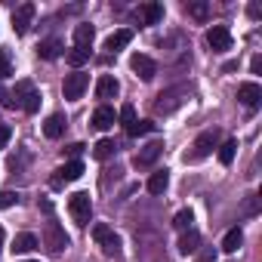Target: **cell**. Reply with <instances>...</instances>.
I'll return each instance as SVG.
<instances>
[{"label": "cell", "instance_id": "cell-1", "mask_svg": "<svg viewBox=\"0 0 262 262\" xmlns=\"http://www.w3.org/2000/svg\"><path fill=\"white\" fill-rule=\"evenodd\" d=\"M7 105H19L22 111L34 114V111L40 108V93L34 90V83H31V80H19V83H16V90L10 93Z\"/></svg>", "mask_w": 262, "mask_h": 262}, {"label": "cell", "instance_id": "cell-2", "mask_svg": "<svg viewBox=\"0 0 262 262\" xmlns=\"http://www.w3.org/2000/svg\"><path fill=\"white\" fill-rule=\"evenodd\" d=\"M216 145H219V129H207V133H201V136L194 139L191 151L185 155V164H198V161H204Z\"/></svg>", "mask_w": 262, "mask_h": 262}, {"label": "cell", "instance_id": "cell-3", "mask_svg": "<svg viewBox=\"0 0 262 262\" xmlns=\"http://www.w3.org/2000/svg\"><path fill=\"white\" fill-rule=\"evenodd\" d=\"M68 213L74 216V222H77V225H86V222H90V216H93L90 194H86V191H77V194H71V198H68Z\"/></svg>", "mask_w": 262, "mask_h": 262}, {"label": "cell", "instance_id": "cell-4", "mask_svg": "<svg viewBox=\"0 0 262 262\" xmlns=\"http://www.w3.org/2000/svg\"><path fill=\"white\" fill-rule=\"evenodd\" d=\"M93 241L102 247L105 256H117V253H120V241H117V234H114L108 225H102V222L93 225Z\"/></svg>", "mask_w": 262, "mask_h": 262}, {"label": "cell", "instance_id": "cell-5", "mask_svg": "<svg viewBox=\"0 0 262 262\" xmlns=\"http://www.w3.org/2000/svg\"><path fill=\"white\" fill-rule=\"evenodd\" d=\"M43 244H47L50 253H62V250L68 247V234H65V228H62L59 222H47V228H43Z\"/></svg>", "mask_w": 262, "mask_h": 262}, {"label": "cell", "instance_id": "cell-6", "mask_svg": "<svg viewBox=\"0 0 262 262\" xmlns=\"http://www.w3.org/2000/svg\"><path fill=\"white\" fill-rule=\"evenodd\" d=\"M86 86H90V77L83 74V71H74V74H68L65 77V83H62V93H65V99H80L83 93H86Z\"/></svg>", "mask_w": 262, "mask_h": 262}, {"label": "cell", "instance_id": "cell-7", "mask_svg": "<svg viewBox=\"0 0 262 262\" xmlns=\"http://www.w3.org/2000/svg\"><path fill=\"white\" fill-rule=\"evenodd\" d=\"M207 43H210L213 53H225V50H231V31L225 25H213L207 31Z\"/></svg>", "mask_w": 262, "mask_h": 262}, {"label": "cell", "instance_id": "cell-8", "mask_svg": "<svg viewBox=\"0 0 262 262\" xmlns=\"http://www.w3.org/2000/svg\"><path fill=\"white\" fill-rule=\"evenodd\" d=\"M80 176H83V164H80V161H68L65 167L56 170V176H53V188H62L65 182H74V179H80Z\"/></svg>", "mask_w": 262, "mask_h": 262}, {"label": "cell", "instance_id": "cell-9", "mask_svg": "<svg viewBox=\"0 0 262 262\" xmlns=\"http://www.w3.org/2000/svg\"><path fill=\"white\" fill-rule=\"evenodd\" d=\"M129 68H133L142 80H155V74H158L155 59H151V56H145V53H136L133 59H129Z\"/></svg>", "mask_w": 262, "mask_h": 262}, {"label": "cell", "instance_id": "cell-10", "mask_svg": "<svg viewBox=\"0 0 262 262\" xmlns=\"http://www.w3.org/2000/svg\"><path fill=\"white\" fill-rule=\"evenodd\" d=\"M164 155V142H148L136 158H133V164L139 167V170H148V167H155V161Z\"/></svg>", "mask_w": 262, "mask_h": 262}, {"label": "cell", "instance_id": "cell-11", "mask_svg": "<svg viewBox=\"0 0 262 262\" xmlns=\"http://www.w3.org/2000/svg\"><path fill=\"white\" fill-rule=\"evenodd\" d=\"M31 19H34V4H22L16 13H13V31L16 34H25L31 28Z\"/></svg>", "mask_w": 262, "mask_h": 262}, {"label": "cell", "instance_id": "cell-12", "mask_svg": "<svg viewBox=\"0 0 262 262\" xmlns=\"http://www.w3.org/2000/svg\"><path fill=\"white\" fill-rule=\"evenodd\" d=\"M237 99L247 105V108H256L262 102V86L259 83H241L237 86Z\"/></svg>", "mask_w": 262, "mask_h": 262}, {"label": "cell", "instance_id": "cell-13", "mask_svg": "<svg viewBox=\"0 0 262 262\" xmlns=\"http://www.w3.org/2000/svg\"><path fill=\"white\" fill-rule=\"evenodd\" d=\"M179 96H185V90H170V93H161V96H158V102H155V111H158V114H170V111L182 102Z\"/></svg>", "mask_w": 262, "mask_h": 262}, {"label": "cell", "instance_id": "cell-14", "mask_svg": "<svg viewBox=\"0 0 262 262\" xmlns=\"http://www.w3.org/2000/svg\"><path fill=\"white\" fill-rule=\"evenodd\" d=\"M117 93H120V83L111 74H102L99 83H96V99H114Z\"/></svg>", "mask_w": 262, "mask_h": 262}, {"label": "cell", "instance_id": "cell-15", "mask_svg": "<svg viewBox=\"0 0 262 262\" xmlns=\"http://www.w3.org/2000/svg\"><path fill=\"white\" fill-rule=\"evenodd\" d=\"M114 120H117V114H114V108H108V105H99L96 114H93V126H96V129H111Z\"/></svg>", "mask_w": 262, "mask_h": 262}, {"label": "cell", "instance_id": "cell-16", "mask_svg": "<svg viewBox=\"0 0 262 262\" xmlns=\"http://www.w3.org/2000/svg\"><path fill=\"white\" fill-rule=\"evenodd\" d=\"M129 40H133V31H129V28H120V31H114V34L105 40V50H108V53H120Z\"/></svg>", "mask_w": 262, "mask_h": 262}, {"label": "cell", "instance_id": "cell-17", "mask_svg": "<svg viewBox=\"0 0 262 262\" xmlns=\"http://www.w3.org/2000/svg\"><path fill=\"white\" fill-rule=\"evenodd\" d=\"M62 133H65V117L62 114H50L47 123H43V136L47 139H59Z\"/></svg>", "mask_w": 262, "mask_h": 262}, {"label": "cell", "instance_id": "cell-18", "mask_svg": "<svg viewBox=\"0 0 262 262\" xmlns=\"http://www.w3.org/2000/svg\"><path fill=\"white\" fill-rule=\"evenodd\" d=\"M139 19H142V25H158L164 19V4H145L139 10Z\"/></svg>", "mask_w": 262, "mask_h": 262}, {"label": "cell", "instance_id": "cell-19", "mask_svg": "<svg viewBox=\"0 0 262 262\" xmlns=\"http://www.w3.org/2000/svg\"><path fill=\"white\" fill-rule=\"evenodd\" d=\"M198 247H201V234H198L194 228L182 231V237H179V253L188 256V253H198Z\"/></svg>", "mask_w": 262, "mask_h": 262}, {"label": "cell", "instance_id": "cell-20", "mask_svg": "<svg viewBox=\"0 0 262 262\" xmlns=\"http://www.w3.org/2000/svg\"><path fill=\"white\" fill-rule=\"evenodd\" d=\"M167 185H170V173H167V170H155L151 179H148V191H151V194H164Z\"/></svg>", "mask_w": 262, "mask_h": 262}, {"label": "cell", "instance_id": "cell-21", "mask_svg": "<svg viewBox=\"0 0 262 262\" xmlns=\"http://www.w3.org/2000/svg\"><path fill=\"white\" fill-rule=\"evenodd\" d=\"M31 250H37V237H34L31 231L16 234V241H13V253H31Z\"/></svg>", "mask_w": 262, "mask_h": 262}, {"label": "cell", "instance_id": "cell-22", "mask_svg": "<svg viewBox=\"0 0 262 262\" xmlns=\"http://www.w3.org/2000/svg\"><path fill=\"white\" fill-rule=\"evenodd\" d=\"M93 25H77L74 28V47H80V50H90L93 47Z\"/></svg>", "mask_w": 262, "mask_h": 262}, {"label": "cell", "instance_id": "cell-23", "mask_svg": "<svg viewBox=\"0 0 262 262\" xmlns=\"http://www.w3.org/2000/svg\"><path fill=\"white\" fill-rule=\"evenodd\" d=\"M62 40H56V37H50V40H43L40 47H37V53H40V59H59L62 56Z\"/></svg>", "mask_w": 262, "mask_h": 262}, {"label": "cell", "instance_id": "cell-24", "mask_svg": "<svg viewBox=\"0 0 262 262\" xmlns=\"http://www.w3.org/2000/svg\"><path fill=\"white\" fill-rule=\"evenodd\" d=\"M241 244H244V231H241V228L225 231V237H222V250H225V253H237Z\"/></svg>", "mask_w": 262, "mask_h": 262}, {"label": "cell", "instance_id": "cell-25", "mask_svg": "<svg viewBox=\"0 0 262 262\" xmlns=\"http://www.w3.org/2000/svg\"><path fill=\"white\" fill-rule=\"evenodd\" d=\"M259 201H262L259 194H247V198H244V204H241V216H244V219L259 216Z\"/></svg>", "mask_w": 262, "mask_h": 262}, {"label": "cell", "instance_id": "cell-26", "mask_svg": "<svg viewBox=\"0 0 262 262\" xmlns=\"http://www.w3.org/2000/svg\"><path fill=\"white\" fill-rule=\"evenodd\" d=\"M114 151H117V142H114V139H102V142H96V148H93V155H96L99 161H108Z\"/></svg>", "mask_w": 262, "mask_h": 262}, {"label": "cell", "instance_id": "cell-27", "mask_svg": "<svg viewBox=\"0 0 262 262\" xmlns=\"http://www.w3.org/2000/svg\"><path fill=\"white\" fill-rule=\"evenodd\" d=\"M185 10H188V16H191V19H198V22H207V16H210V7L204 4V0H194V4H185Z\"/></svg>", "mask_w": 262, "mask_h": 262}, {"label": "cell", "instance_id": "cell-28", "mask_svg": "<svg viewBox=\"0 0 262 262\" xmlns=\"http://www.w3.org/2000/svg\"><path fill=\"white\" fill-rule=\"evenodd\" d=\"M148 133H155V123L151 120H136V123L126 126V136H148Z\"/></svg>", "mask_w": 262, "mask_h": 262}, {"label": "cell", "instance_id": "cell-29", "mask_svg": "<svg viewBox=\"0 0 262 262\" xmlns=\"http://www.w3.org/2000/svg\"><path fill=\"white\" fill-rule=\"evenodd\" d=\"M234 151H237V142H234V139L222 142V145H219V164H222V167H228V164L234 161Z\"/></svg>", "mask_w": 262, "mask_h": 262}, {"label": "cell", "instance_id": "cell-30", "mask_svg": "<svg viewBox=\"0 0 262 262\" xmlns=\"http://www.w3.org/2000/svg\"><path fill=\"white\" fill-rule=\"evenodd\" d=\"M65 59H68V65H74V68H80L86 59H90V50H80V47H74L71 53H65Z\"/></svg>", "mask_w": 262, "mask_h": 262}, {"label": "cell", "instance_id": "cell-31", "mask_svg": "<svg viewBox=\"0 0 262 262\" xmlns=\"http://www.w3.org/2000/svg\"><path fill=\"white\" fill-rule=\"evenodd\" d=\"M191 222H194L191 210H179V213H176V219H173V225H176L179 231H188V228H191Z\"/></svg>", "mask_w": 262, "mask_h": 262}, {"label": "cell", "instance_id": "cell-32", "mask_svg": "<svg viewBox=\"0 0 262 262\" xmlns=\"http://www.w3.org/2000/svg\"><path fill=\"white\" fill-rule=\"evenodd\" d=\"M120 123H123V129H126L129 123H136V108H133V105H123V108H120Z\"/></svg>", "mask_w": 262, "mask_h": 262}, {"label": "cell", "instance_id": "cell-33", "mask_svg": "<svg viewBox=\"0 0 262 262\" xmlns=\"http://www.w3.org/2000/svg\"><path fill=\"white\" fill-rule=\"evenodd\" d=\"M13 74V62H10V53L0 50V77H10Z\"/></svg>", "mask_w": 262, "mask_h": 262}, {"label": "cell", "instance_id": "cell-34", "mask_svg": "<svg viewBox=\"0 0 262 262\" xmlns=\"http://www.w3.org/2000/svg\"><path fill=\"white\" fill-rule=\"evenodd\" d=\"M13 204H19L16 191H0V207H13Z\"/></svg>", "mask_w": 262, "mask_h": 262}, {"label": "cell", "instance_id": "cell-35", "mask_svg": "<svg viewBox=\"0 0 262 262\" xmlns=\"http://www.w3.org/2000/svg\"><path fill=\"white\" fill-rule=\"evenodd\" d=\"M198 262H216V250H213V247H207V250L198 256Z\"/></svg>", "mask_w": 262, "mask_h": 262}, {"label": "cell", "instance_id": "cell-36", "mask_svg": "<svg viewBox=\"0 0 262 262\" xmlns=\"http://www.w3.org/2000/svg\"><path fill=\"white\" fill-rule=\"evenodd\" d=\"M7 142H10V126L0 123V148H7Z\"/></svg>", "mask_w": 262, "mask_h": 262}, {"label": "cell", "instance_id": "cell-37", "mask_svg": "<svg viewBox=\"0 0 262 262\" xmlns=\"http://www.w3.org/2000/svg\"><path fill=\"white\" fill-rule=\"evenodd\" d=\"M65 151H68V155H71V158H77V155H80V151H83V145H80V142H74V145H68V148H65Z\"/></svg>", "mask_w": 262, "mask_h": 262}, {"label": "cell", "instance_id": "cell-38", "mask_svg": "<svg viewBox=\"0 0 262 262\" xmlns=\"http://www.w3.org/2000/svg\"><path fill=\"white\" fill-rule=\"evenodd\" d=\"M259 71H262V56L253 59V74H259Z\"/></svg>", "mask_w": 262, "mask_h": 262}, {"label": "cell", "instance_id": "cell-39", "mask_svg": "<svg viewBox=\"0 0 262 262\" xmlns=\"http://www.w3.org/2000/svg\"><path fill=\"white\" fill-rule=\"evenodd\" d=\"M0 247H4V228H0Z\"/></svg>", "mask_w": 262, "mask_h": 262}, {"label": "cell", "instance_id": "cell-40", "mask_svg": "<svg viewBox=\"0 0 262 262\" xmlns=\"http://www.w3.org/2000/svg\"><path fill=\"white\" fill-rule=\"evenodd\" d=\"M28 262H34V259H28Z\"/></svg>", "mask_w": 262, "mask_h": 262}]
</instances>
